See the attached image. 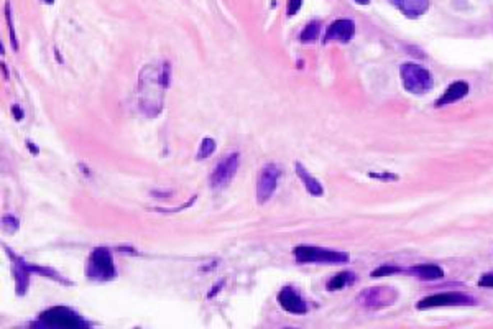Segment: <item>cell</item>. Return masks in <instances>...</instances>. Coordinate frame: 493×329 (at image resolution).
Masks as SVG:
<instances>
[{"label":"cell","instance_id":"f1b7e54d","mask_svg":"<svg viewBox=\"0 0 493 329\" xmlns=\"http://www.w3.org/2000/svg\"><path fill=\"white\" fill-rule=\"evenodd\" d=\"M43 2H44V4H53L54 0H43Z\"/></svg>","mask_w":493,"mask_h":329},{"label":"cell","instance_id":"ac0fdd59","mask_svg":"<svg viewBox=\"0 0 493 329\" xmlns=\"http://www.w3.org/2000/svg\"><path fill=\"white\" fill-rule=\"evenodd\" d=\"M215 152V140L214 138H204L199 145V150H197L196 158L197 160H206Z\"/></svg>","mask_w":493,"mask_h":329},{"label":"cell","instance_id":"d4e9b609","mask_svg":"<svg viewBox=\"0 0 493 329\" xmlns=\"http://www.w3.org/2000/svg\"><path fill=\"white\" fill-rule=\"evenodd\" d=\"M12 112H13V116L16 117V120H21V118H23V110H21L18 106H13Z\"/></svg>","mask_w":493,"mask_h":329},{"label":"cell","instance_id":"484cf974","mask_svg":"<svg viewBox=\"0 0 493 329\" xmlns=\"http://www.w3.org/2000/svg\"><path fill=\"white\" fill-rule=\"evenodd\" d=\"M222 285H224V283H222V282H220V283H219V285H217V286H215V288H212V292H211V293H209V298H212V296H214V294H215V293H217V292H219V288H220V286H222Z\"/></svg>","mask_w":493,"mask_h":329},{"label":"cell","instance_id":"6da1fadb","mask_svg":"<svg viewBox=\"0 0 493 329\" xmlns=\"http://www.w3.org/2000/svg\"><path fill=\"white\" fill-rule=\"evenodd\" d=\"M86 276L90 282H110L115 278L114 257L109 248L97 247L90 252L86 265Z\"/></svg>","mask_w":493,"mask_h":329},{"label":"cell","instance_id":"52a82bcc","mask_svg":"<svg viewBox=\"0 0 493 329\" xmlns=\"http://www.w3.org/2000/svg\"><path fill=\"white\" fill-rule=\"evenodd\" d=\"M240 164V155L239 153H230L229 156H224L222 160L217 163V166L214 168V172L211 173V186L215 190L225 188L232 180H234L237 170H239Z\"/></svg>","mask_w":493,"mask_h":329},{"label":"cell","instance_id":"9a60e30c","mask_svg":"<svg viewBox=\"0 0 493 329\" xmlns=\"http://www.w3.org/2000/svg\"><path fill=\"white\" fill-rule=\"evenodd\" d=\"M296 173H298L299 180L304 183V188L308 190V192L311 196H322L324 194V188H322V184L303 166L301 163H296Z\"/></svg>","mask_w":493,"mask_h":329},{"label":"cell","instance_id":"ba28073f","mask_svg":"<svg viewBox=\"0 0 493 329\" xmlns=\"http://www.w3.org/2000/svg\"><path fill=\"white\" fill-rule=\"evenodd\" d=\"M280 168L276 166L275 163H268L262 166L258 173V180H257V200L260 204H263L273 196V192L276 191V186H278V178H280Z\"/></svg>","mask_w":493,"mask_h":329},{"label":"cell","instance_id":"e0dca14e","mask_svg":"<svg viewBox=\"0 0 493 329\" xmlns=\"http://www.w3.org/2000/svg\"><path fill=\"white\" fill-rule=\"evenodd\" d=\"M319 30H321V24H319V22H311V24L301 32V35H299V40H301L303 43H313V42H316V40H317V36H319Z\"/></svg>","mask_w":493,"mask_h":329},{"label":"cell","instance_id":"4316f807","mask_svg":"<svg viewBox=\"0 0 493 329\" xmlns=\"http://www.w3.org/2000/svg\"><path fill=\"white\" fill-rule=\"evenodd\" d=\"M28 148H31L33 150V153H38V148H35V146H33V144H31V142H28Z\"/></svg>","mask_w":493,"mask_h":329},{"label":"cell","instance_id":"8992f818","mask_svg":"<svg viewBox=\"0 0 493 329\" xmlns=\"http://www.w3.org/2000/svg\"><path fill=\"white\" fill-rule=\"evenodd\" d=\"M398 300V292L392 286H373V288H365L364 292L359 294L357 302L365 308L378 310L383 306L393 304Z\"/></svg>","mask_w":493,"mask_h":329},{"label":"cell","instance_id":"83f0119b","mask_svg":"<svg viewBox=\"0 0 493 329\" xmlns=\"http://www.w3.org/2000/svg\"><path fill=\"white\" fill-rule=\"evenodd\" d=\"M354 2H357V4H360V5H367L368 2H370V0H354Z\"/></svg>","mask_w":493,"mask_h":329},{"label":"cell","instance_id":"7402d4cb","mask_svg":"<svg viewBox=\"0 0 493 329\" xmlns=\"http://www.w3.org/2000/svg\"><path fill=\"white\" fill-rule=\"evenodd\" d=\"M301 5L303 0H288V15L290 16L296 15L299 12V8H301Z\"/></svg>","mask_w":493,"mask_h":329},{"label":"cell","instance_id":"d6986e66","mask_svg":"<svg viewBox=\"0 0 493 329\" xmlns=\"http://www.w3.org/2000/svg\"><path fill=\"white\" fill-rule=\"evenodd\" d=\"M5 18H7V25H8V32H10V42H12V48L15 51H18V40L15 35V26L12 22V12H10V2L5 4Z\"/></svg>","mask_w":493,"mask_h":329},{"label":"cell","instance_id":"3957f363","mask_svg":"<svg viewBox=\"0 0 493 329\" xmlns=\"http://www.w3.org/2000/svg\"><path fill=\"white\" fill-rule=\"evenodd\" d=\"M400 74L405 89L411 94H426L434 86L433 74L416 63H405L400 68Z\"/></svg>","mask_w":493,"mask_h":329},{"label":"cell","instance_id":"30bf717a","mask_svg":"<svg viewBox=\"0 0 493 329\" xmlns=\"http://www.w3.org/2000/svg\"><path fill=\"white\" fill-rule=\"evenodd\" d=\"M278 303L290 314H306L309 311L308 302L291 286H285L278 293Z\"/></svg>","mask_w":493,"mask_h":329},{"label":"cell","instance_id":"7c38bea8","mask_svg":"<svg viewBox=\"0 0 493 329\" xmlns=\"http://www.w3.org/2000/svg\"><path fill=\"white\" fill-rule=\"evenodd\" d=\"M7 254H8V257L15 262V266H16V276H15V280H16V293H18V294H25L28 285H30V274H31L30 265L25 264L20 257L13 255L12 252L8 250V248H7Z\"/></svg>","mask_w":493,"mask_h":329},{"label":"cell","instance_id":"ffe728a7","mask_svg":"<svg viewBox=\"0 0 493 329\" xmlns=\"http://www.w3.org/2000/svg\"><path fill=\"white\" fill-rule=\"evenodd\" d=\"M403 268L400 266H393V265H382L372 272V278H380V276H388L392 274H401Z\"/></svg>","mask_w":493,"mask_h":329},{"label":"cell","instance_id":"5b68a950","mask_svg":"<svg viewBox=\"0 0 493 329\" xmlns=\"http://www.w3.org/2000/svg\"><path fill=\"white\" fill-rule=\"evenodd\" d=\"M475 303L477 302L470 294L461 292H446V293L431 294V296L419 300L416 303V308L431 310V308H444V306H474Z\"/></svg>","mask_w":493,"mask_h":329},{"label":"cell","instance_id":"4fadbf2b","mask_svg":"<svg viewBox=\"0 0 493 329\" xmlns=\"http://www.w3.org/2000/svg\"><path fill=\"white\" fill-rule=\"evenodd\" d=\"M401 12L408 16H419L428 12L429 0H392Z\"/></svg>","mask_w":493,"mask_h":329},{"label":"cell","instance_id":"7a4b0ae2","mask_svg":"<svg viewBox=\"0 0 493 329\" xmlns=\"http://www.w3.org/2000/svg\"><path fill=\"white\" fill-rule=\"evenodd\" d=\"M294 260L298 264H347L350 260V255L347 252L341 250H331L324 247H314V246H298L293 250Z\"/></svg>","mask_w":493,"mask_h":329},{"label":"cell","instance_id":"cb8c5ba5","mask_svg":"<svg viewBox=\"0 0 493 329\" xmlns=\"http://www.w3.org/2000/svg\"><path fill=\"white\" fill-rule=\"evenodd\" d=\"M368 176L370 178H377V180H383V181H396L398 180V176L393 173H368Z\"/></svg>","mask_w":493,"mask_h":329},{"label":"cell","instance_id":"603a6c76","mask_svg":"<svg viewBox=\"0 0 493 329\" xmlns=\"http://www.w3.org/2000/svg\"><path fill=\"white\" fill-rule=\"evenodd\" d=\"M479 286H484V288H493V272L490 274H484L480 276L479 280Z\"/></svg>","mask_w":493,"mask_h":329},{"label":"cell","instance_id":"8fae6325","mask_svg":"<svg viewBox=\"0 0 493 329\" xmlns=\"http://www.w3.org/2000/svg\"><path fill=\"white\" fill-rule=\"evenodd\" d=\"M469 94V84L464 81H457L452 82L449 88H447L443 96L436 100V107H444V106H451L454 102L464 99Z\"/></svg>","mask_w":493,"mask_h":329},{"label":"cell","instance_id":"277c9868","mask_svg":"<svg viewBox=\"0 0 493 329\" xmlns=\"http://www.w3.org/2000/svg\"><path fill=\"white\" fill-rule=\"evenodd\" d=\"M39 322H43L48 328H87L89 324L79 316L74 310L66 308V306H53V308L44 310L39 314Z\"/></svg>","mask_w":493,"mask_h":329},{"label":"cell","instance_id":"9c48e42d","mask_svg":"<svg viewBox=\"0 0 493 329\" xmlns=\"http://www.w3.org/2000/svg\"><path fill=\"white\" fill-rule=\"evenodd\" d=\"M355 35V24L350 18H339L327 26L324 43H349Z\"/></svg>","mask_w":493,"mask_h":329},{"label":"cell","instance_id":"2e32d148","mask_svg":"<svg viewBox=\"0 0 493 329\" xmlns=\"http://www.w3.org/2000/svg\"><path fill=\"white\" fill-rule=\"evenodd\" d=\"M355 274L354 272H339L336 276H332L331 280L327 282L326 288L329 292H336V290H341V288L345 286H350L352 283L355 282Z\"/></svg>","mask_w":493,"mask_h":329},{"label":"cell","instance_id":"44dd1931","mask_svg":"<svg viewBox=\"0 0 493 329\" xmlns=\"http://www.w3.org/2000/svg\"><path fill=\"white\" fill-rule=\"evenodd\" d=\"M2 224H3V228L7 230H10V232L18 229V220H16L15 218H12V216H5V218L2 219Z\"/></svg>","mask_w":493,"mask_h":329},{"label":"cell","instance_id":"5bb4252c","mask_svg":"<svg viewBox=\"0 0 493 329\" xmlns=\"http://www.w3.org/2000/svg\"><path fill=\"white\" fill-rule=\"evenodd\" d=\"M408 274L416 276L418 280H424V282L444 278V270L438 265H418L408 270Z\"/></svg>","mask_w":493,"mask_h":329}]
</instances>
